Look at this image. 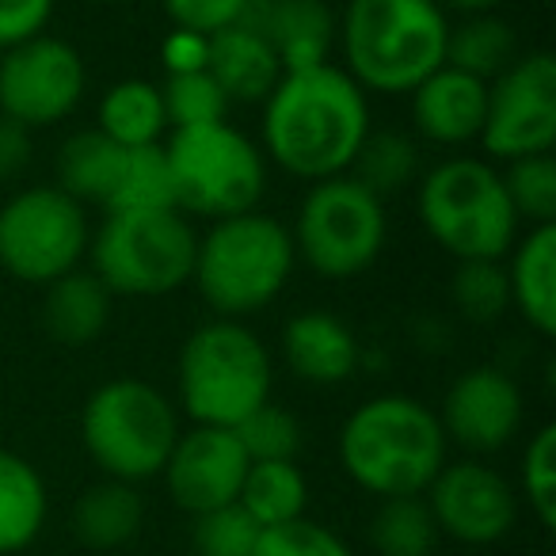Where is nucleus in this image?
Here are the masks:
<instances>
[{
    "mask_svg": "<svg viewBox=\"0 0 556 556\" xmlns=\"http://www.w3.org/2000/svg\"><path fill=\"white\" fill-rule=\"evenodd\" d=\"M298 263L328 282H351L381 260L389 244L386 199L355 176H332L309 184L290 225Z\"/></svg>",
    "mask_w": 556,
    "mask_h": 556,
    "instance_id": "9d476101",
    "label": "nucleus"
},
{
    "mask_svg": "<svg viewBox=\"0 0 556 556\" xmlns=\"http://www.w3.org/2000/svg\"><path fill=\"white\" fill-rule=\"evenodd\" d=\"M161 100H164V118H168V130H187V126L222 123V118L229 115V108H232L210 73L164 77Z\"/></svg>",
    "mask_w": 556,
    "mask_h": 556,
    "instance_id": "c9c22d12",
    "label": "nucleus"
},
{
    "mask_svg": "<svg viewBox=\"0 0 556 556\" xmlns=\"http://www.w3.org/2000/svg\"><path fill=\"white\" fill-rule=\"evenodd\" d=\"M450 302L469 325H495L510 313L503 260H462L450 275Z\"/></svg>",
    "mask_w": 556,
    "mask_h": 556,
    "instance_id": "7c9ffc66",
    "label": "nucleus"
},
{
    "mask_svg": "<svg viewBox=\"0 0 556 556\" xmlns=\"http://www.w3.org/2000/svg\"><path fill=\"white\" fill-rule=\"evenodd\" d=\"M206 73L217 80L229 103H263L287 70L263 35H255L244 24H232L210 35Z\"/></svg>",
    "mask_w": 556,
    "mask_h": 556,
    "instance_id": "412c9836",
    "label": "nucleus"
},
{
    "mask_svg": "<svg viewBox=\"0 0 556 556\" xmlns=\"http://www.w3.org/2000/svg\"><path fill=\"white\" fill-rule=\"evenodd\" d=\"M424 500L439 526V538L469 548H488L510 538V530L518 526V510H522L515 484L484 457L446 462Z\"/></svg>",
    "mask_w": 556,
    "mask_h": 556,
    "instance_id": "4468645a",
    "label": "nucleus"
},
{
    "mask_svg": "<svg viewBox=\"0 0 556 556\" xmlns=\"http://www.w3.org/2000/svg\"><path fill=\"white\" fill-rule=\"evenodd\" d=\"M503 187L515 206L522 229L533 225H556V161L553 153L522 156L503 164Z\"/></svg>",
    "mask_w": 556,
    "mask_h": 556,
    "instance_id": "2f4dec72",
    "label": "nucleus"
},
{
    "mask_svg": "<svg viewBox=\"0 0 556 556\" xmlns=\"http://www.w3.org/2000/svg\"><path fill=\"white\" fill-rule=\"evenodd\" d=\"M42 298V328L62 348H88L111 325L115 313V294L103 287L92 270L77 267L70 275L54 278Z\"/></svg>",
    "mask_w": 556,
    "mask_h": 556,
    "instance_id": "4be33fe9",
    "label": "nucleus"
},
{
    "mask_svg": "<svg viewBox=\"0 0 556 556\" xmlns=\"http://www.w3.org/2000/svg\"><path fill=\"white\" fill-rule=\"evenodd\" d=\"M439 424L450 446H462L465 457H492L522 434L526 393L503 366H469L450 381Z\"/></svg>",
    "mask_w": 556,
    "mask_h": 556,
    "instance_id": "2eb2a0df",
    "label": "nucleus"
},
{
    "mask_svg": "<svg viewBox=\"0 0 556 556\" xmlns=\"http://www.w3.org/2000/svg\"><path fill=\"white\" fill-rule=\"evenodd\" d=\"M480 153L492 164L553 153L556 146V62L548 50H522L488 85Z\"/></svg>",
    "mask_w": 556,
    "mask_h": 556,
    "instance_id": "f8f14e48",
    "label": "nucleus"
},
{
    "mask_svg": "<svg viewBox=\"0 0 556 556\" xmlns=\"http://www.w3.org/2000/svg\"><path fill=\"white\" fill-rule=\"evenodd\" d=\"M191 541L199 556H252L255 541H260V526L248 518L240 503H229V507L194 515Z\"/></svg>",
    "mask_w": 556,
    "mask_h": 556,
    "instance_id": "4c0bfd02",
    "label": "nucleus"
},
{
    "mask_svg": "<svg viewBox=\"0 0 556 556\" xmlns=\"http://www.w3.org/2000/svg\"><path fill=\"white\" fill-rule=\"evenodd\" d=\"M252 556H355V548H351L348 538L336 533L332 526L305 515V518H298V522L260 530V541H255Z\"/></svg>",
    "mask_w": 556,
    "mask_h": 556,
    "instance_id": "e433bc0d",
    "label": "nucleus"
},
{
    "mask_svg": "<svg viewBox=\"0 0 556 556\" xmlns=\"http://www.w3.org/2000/svg\"><path fill=\"white\" fill-rule=\"evenodd\" d=\"M450 16L434 0H348L336 50L366 96H408L446 65Z\"/></svg>",
    "mask_w": 556,
    "mask_h": 556,
    "instance_id": "7ed1b4c3",
    "label": "nucleus"
},
{
    "mask_svg": "<svg viewBox=\"0 0 556 556\" xmlns=\"http://www.w3.org/2000/svg\"><path fill=\"white\" fill-rule=\"evenodd\" d=\"M260 108L263 156L302 184L343 176L374 130L370 96L340 62L282 73Z\"/></svg>",
    "mask_w": 556,
    "mask_h": 556,
    "instance_id": "f257e3e1",
    "label": "nucleus"
},
{
    "mask_svg": "<svg viewBox=\"0 0 556 556\" xmlns=\"http://www.w3.org/2000/svg\"><path fill=\"white\" fill-rule=\"evenodd\" d=\"M126 168V149L103 138L96 126L77 130L58 146L54 156V187H62L80 206L108 210L115 202L118 179Z\"/></svg>",
    "mask_w": 556,
    "mask_h": 556,
    "instance_id": "393cba45",
    "label": "nucleus"
},
{
    "mask_svg": "<svg viewBox=\"0 0 556 556\" xmlns=\"http://www.w3.org/2000/svg\"><path fill=\"white\" fill-rule=\"evenodd\" d=\"M141 526H146V500L123 480H96L73 503V538L88 553H118L138 541Z\"/></svg>",
    "mask_w": 556,
    "mask_h": 556,
    "instance_id": "b1692460",
    "label": "nucleus"
},
{
    "mask_svg": "<svg viewBox=\"0 0 556 556\" xmlns=\"http://www.w3.org/2000/svg\"><path fill=\"white\" fill-rule=\"evenodd\" d=\"M248 454L240 446L237 431L225 427H187L179 431L161 477L168 488V500L187 515H206V510L237 503L240 484L248 477Z\"/></svg>",
    "mask_w": 556,
    "mask_h": 556,
    "instance_id": "dca6fc26",
    "label": "nucleus"
},
{
    "mask_svg": "<svg viewBox=\"0 0 556 556\" xmlns=\"http://www.w3.org/2000/svg\"><path fill=\"white\" fill-rule=\"evenodd\" d=\"M434 4H439L446 16L454 12V16L462 20V16H484V12H500L503 0H434Z\"/></svg>",
    "mask_w": 556,
    "mask_h": 556,
    "instance_id": "37998d69",
    "label": "nucleus"
},
{
    "mask_svg": "<svg viewBox=\"0 0 556 556\" xmlns=\"http://www.w3.org/2000/svg\"><path fill=\"white\" fill-rule=\"evenodd\" d=\"M240 24L270 42L287 73L325 65L336 54V9L328 0H248Z\"/></svg>",
    "mask_w": 556,
    "mask_h": 556,
    "instance_id": "a211bd4d",
    "label": "nucleus"
},
{
    "mask_svg": "<svg viewBox=\"0 0 556 556\" xmlns=\"http://www.w3.org/2000/svg\"><path fill=\"white\" fill-rule=\"evenodd\" d=\"M518 500H526L533 522L545 533L556 526V427L541 424L526 439L522 465H518Z\"/></svg>",
    "mask_w": 556,
    "mask_h": 556,
    "instance_id": "473e14b6",
    "label": "nucleus"
},
{
    "mask_svg": "<svg viewBox=\"0 0 556 556\" xmlns=\"http://www.w3.org/2000/svg\"><path fill=\"white\" fill-rule=\"evenodd\" d=\"M348 176H355L363 187H370L378 199L408 191L424 176L419 141L404 130H370L363 146H358Z\"/></svg>",
    "mask_w": 556,
    "mask_h": 556,
    "instance_id": "c85d7f7f",
    "label": "nucleus"
},
{
    "mask_svg": "<svg viewBox=\"0 0 556 556\" xmlns=\"http://www.w3.org/2000/svg\"><path fill=\"white\" fill-rule=\"evenodd\" d=\"M24 556H27V553H24Z\"/></svg>",
    "mask_w": 556,
    "mask_h": 556,
    "instance_id": "49530a36",
    "label": "nucleus"
},
{
    "mask_svg": "<svg viewBox=\"0 0 556 556\" xmlns=\"http://www.w3.org/2000/svg\"><path fill=\"white\" fill-rule=\"evenodd\" d=\"M237 503L260 530L298 522L309 510V477L298 462H252Z\"/></svg>",
    "mask_w": 556,
    "mask_h": 556,
    "instance_id": "cd10ccee",
    "label": "nucleus"
},
{
    "mask_svg": "<svg viewBox=\"0 0 556 556\" xmlns=\"http://www.w3.org/2000/svg\"><path fill=\"white\" fill-rule=\"evenodd\" d=\"M275 358L244 320L214 317L184 340L176 358V408L194 427H240L270 401Z\"/></svg>",
    "mask_w": 556,
    "mask_h": 556,
    "instance_id": "39448f33",
    "label": "nucleus"
},
{
    "mask_svg": "<svg viewBox=\"0 0 556 556\" xmlns=\"http://www.w3.org/2000/svg\"><path fill=\"white\" fill-rule=\"evenodd\" d=\"M366 541L378 556H431L439 545V526L424 495L381 500L366 522Z\"/></svg>",
    "mask_w": 556,
    "mask_h": 556,
    "instance_id": "c756f323",
    "label": "nucleus"
},
{
    "mask_svg": "<svg viewBox=\"0 0 556 556\" xmlns=\"http://www.w3.org/2000/svg\"><path fill=\"white\" fill-rule=\"evenodd\" d=\"M168 206H176V199H172L164 141L161 146L126 149V168H123V179H118L115 202H111L103 214H118V210H168Z\"/></svg>",
    "mask_w": 556,
    "mask_h": 556,
    "instance_id": "72a5a7b5",
    "label": "nucleus"
},
{
    "mask_svg": "<svg viewBox=\"0 0 556 556\" xmlns=\"http://www.w3.org/2000/svg\"><path fill=\"white\" fill-rule=\"evenodd\" d=\"M164 16L172 20V27H187L199 35H217L225 27L240 24L248 0H161Z\"/></svg>",
    "mask_w": 556,
    "mask_h": 556,
    "instance_id": "58836bf2",
    "label": "nucleus"
},
{
    "mask_svg": "<svg viewBox=\"0 0 556 556\" xmlns=\"http://www.w3.org/2000/svg\"><path fill=\"white\" fill-rule=\"evenodd\" d=\"M522 54L518 47V31L507 16L500 12H484V16H462L457 24H450L446 35V65L462 70L469 77L492 85L503 70L515 65V58Z\"/></svg>",
    "mask_w": 556,
    "mask_h": 556,
    "instance_id": "bb28decb",
    "label": "nucleus"
},
{
    "mask_svg": "<svg viewBox=\"0 0 556 556\" xmlns=\"http://www.w3.org/2000/svg\"><path fill=\"white\" fill-rule=\"evenodd\" d=\"M88 92V65L73 42L35 35L0 50V115L27 130H50L77 115Z\"/></svg>",
    "mask_w": 556,
    "mask_h": 556,
    "instance_id": "ddd939ff",
    "label": "nucleus"
},
{
    "mask_svg": "<svg viewBox=\"0 0 556 556\" xmlns=\"http://www.w3.org/2000/svg\"><path fill=\"white\" fill-rule=\"evenodd\" d=\"M96 130L123 149L161 146L168 138V118H164L161 85L146 77H126L103 92Z\"/></svg>",
    "mask_w": 556,
    "mask_h": 556,
    "instance_id": "a878e982",
    "label": "nucleus"
},
{
    "mask_svg": "<svg viewBox=\"0 0 556 556\" xmlns=\"http://www.w3.org/2000/svg\"><path fill=\"white\" fill-rule=\"evenodd\" d=\"M58 0H0V50L47 35Z\"/></svg>",
    "mask_w": 556,
    "mask_h": 556,
    "instance_id": "ea45409f",
    "label": "nucleus"
},
{
    "mask_svg": "<svg viewBox=\"0 0 556 556\" xmlns=\"http://www.w3.org/2000/svg\"><path fill=\"white\" fill-rule=\"evenodd\" d=\"M282 358L290 374L309 386H343L363 366V343L336 313L302 309L282 328Z\"/></svg>",
    "mask_w": 556,
    "mask_h": 556,
    "instance_id": "6ab92c4d",
    "label": "nucleus"
},
{
    "mask_svg": "<svg viewBox=\"0 0 556 556\" xmlns=\"http://www.w3.org/2000/svg\"><path fill=\"white\" fill-rule=\"evenodd\" d=\"M88 206L54 184L20 187L0 206V267L27 287H50L88 260Z\"/></svg>",
    "mask_w": 556,
    "mask_h": 556,
    "instance_id": "9b49d317",
    "label": "nucleus"
},
{
    "mask_svg": "<svg viewBox=\"0 0 556 556\" xmlns=\"http://www.w3.org/2000/svg\"><path fill=\"white\" fill-rule=\"evenodd\" d=\"M184 431L176 401L146 378H111L80 408V446L108 480L146 484L161 477Z\"/></svg>",
    "mask_w": 556,
    "mask_h": 556,
    "instance_id": "0eeeda50",
    "label": "nucleus"
},
{
    "mask_svg": "<svg viewBox=\"0 0 556 556\" xmlns=\"http://www.w3.org/2000/svg\"><path fill=\"white\" fill-rule=\"evenodd\" d=\"M194 248L199 232L176 206L118 210L92 229L88 270L115 298H164L191 282Z\"/></svg>",
    "mask_w": 556,
    "mask_h": 556,
    "instance_id": "1a4fd4ad",
    "label": "nucleus"
},
{
    "mask_svg": "<svg viewBox=\"0 0 556 556\" xmlns=\"http://www.w3.org/2000/svg\"><path fill=\"white\" fill-rule=\"evenodd\" d=\"M336 454L358 492L374 500L424 495L450 462L439 412L408 393H378L343 419Z\"/></svg>",
    "mask_w": 556,
    "mask_h": 556,
    "instance_id": "f03ea898",
    "label": "nucleus"
},
{
    "mask_svg": "<svg viewBox=\"0 0 556 556\" xmlns=\"http://www.w3.org/2000/svg\"><path fill=\"white\" fill-rule=\"evenodd\" d=\"M35 161V130L0 115V184L20 179Z\"/></svg>",
    "mask_w": 556,
    "mask_h": 556,
    "instance_id": "79ce46f5",
    "label": "nucleus"
},
{
    "mask_svg": "<svg viewBox=\"0 0 556 556\" xmlns=\"http://www.w3.org/2000/svg\"><path fill=\"white\" fill-rule=\"evenodd\" d=\"M92 4H126V0H92Z\"/></svg>",
    "mask_w": 556,
    "mask_h": 556,
    "instance_id": "c03bdc74",
    "label": "nucleus"
},
{
    "mask_svg": "<svg viewBox=\"0 0 556 556\" xmlns=\"http://www.w3.org/2000/svg\"><path fill=\"white\" fill-rule=\"evenodd\" d=\"M412 130L419 141L434 149H465L477 146L484 130L488 85L462 70H434L424 85L408 92Z\"/></svg>",
    "mask_w": 556,
    "mask_h": 556,
    "instance_id": "f3484780",
    "label": "nucleus"
},
{
    "mask_svg": "<svg viewBox=\"0 0 556 556\" xmlns=\"http://www.w3.org/2000/svg\"><path fill=\"white\" fill-rule=\"evenodd\" d=\"M232 431H237L248 462H298L302 442H305L302 419L275 401L255 408L252 416L240 427H232Z\"/></svg>",
    "mask_w": 556,
    "mask_h": 556,
    "instance_id": "f704fd0d",
    "label": "nucleus"
},
{
    "mask_svg": "<svg viewBox=\"0 0 556 556\" xmlns=\"http://www.w3.org/2000/svg\"><path fill=\"white\" fill-rule=\"evenodd\" d=\"M294 270L298 252L290 225L267 210H244L199 232L191 282L214 317L244 320L270 309Z\"/></svg>",
    "mask_w": 556,
    "mask_h": 556,
    "instance_id": "20e7f679",
    "label": "nucleus"
},
{
    "mask_svg": "<svg viewBox=\"0 0 556 556\" xmlns=\"http://www.w3.org/2000/svg\"><path fill=\"white\" fill-rule=\"evenodd\" d=\"M50 518L47 477L31 457L0 446V556H24Z\"/></svg>",
    "mask_w": 556,
    "mask_h": 556,
    "instance_id": "5701e85b",
    "label": "nucleus"
},
{
    "mask_svg": "<svg viewBox=\"0 0 556 556\" xmlns=\"http://www.w3.org/2000/svg\"><path fill=\"white\" fill-rule=\"evenodd\" d=\"M416 217L454 263L503 260L522 232L500 164L469 153H450L424 168L416 179Z\"/></svg>",
    "mask_w": 556,
    "mask_h": 556,
    "instance_id": "423d86ee",
    "label": "nucleus"
},
{
    "mask_svg": "<svg viewBox=\"0 0 556 556\" xmlns=\"http://www.w3.org/2000/svg\"><path fill=\"white\" fill-rule=\"evenodd\" d=\"M164 161H168L176 210L187 217L222 222L244 210H260L267 194V156L260 141L248 138L229 118L168 130Z\"/></svg>",
    "mask_w": 556,
    "mask_h": 556,
    "instance_id": "6e6552de",
    "label": "nucleus"
},
{
    "mask_svg": "<svg viewBox=\"0 0 556 556\" xmlns=\"http://www.w3.org/2000/svg\"><path fill=\"white\" fill-rule=\"evenodd\" d=\"M538 4H548V0H538Z\"/></svg>",
    "mask_w": 556,
    "mask_h": 556,
    "instance_id": "a18cd8bd",
    "label": "nucleus"
},
{
    "mask_svg": "<svg viewBox=\"0 0 556 556\" xmlns=\"http://www.w3.org/2000/svg\"><path fill=\"white\" fill-rule=\"evenodd\" d=\"M510 309L541 340L556 336V225L522 229L510 252L503 255Z\"/></svg>",
    "mask_w": 556,
    "mask_h": 556,
    "instance_id": "aec40b11",
    "label": "nucleus"
},
{
    "mask_svg": "<svg viewBox=\"0 0 556 556\" xmlns=\"http://www.w3.org/2000/svg\"><path fill=\"white\" fill-rule=\"evenodd\" d=\"M210 62V35L172 27L161 39V65L164 77H187V73H206Z\"/></svg>",
    "mask_w": 556,
    "mask_h": 556,
    "instance_id": "a19ab883",
    "label": "nucleus"
}]
</instances>
